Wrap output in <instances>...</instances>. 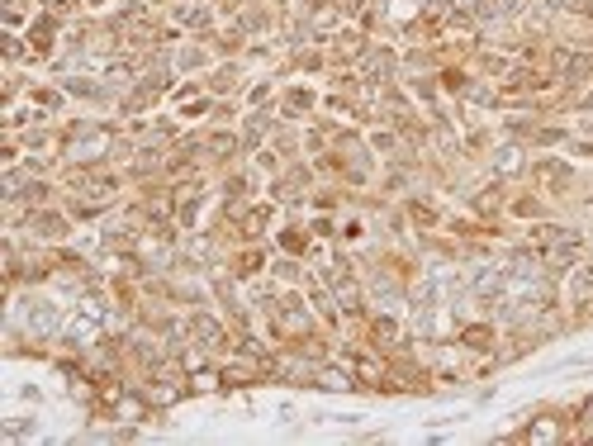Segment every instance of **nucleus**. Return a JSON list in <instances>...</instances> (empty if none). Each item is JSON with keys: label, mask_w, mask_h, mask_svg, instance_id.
Segmentation results:
<instances>
[{"label": "nucleus", "mask_w": 593, "mask_h": 446, "mask_svg": "<svg viewBox=\"0 0 593 446\" xmlns=\"http://www.w3.org/2000/svg\"><path fill=\"white\" fill-rule=\"evenodd\" d=\"M190 333H195V342H200V347H223V342H228V337H223V328L214 319H204V314L190 323Z\"/></svg>", "instance_id": "nucleus-1"}, {"label": "nucleus", "mask_w": 593, "mask_h": 446, "mask_svg": "<svg viewBox=\"0 0 593 446\" xmlns=\"http://www.w3.org/2000/svg\"><path fill=\"white\" fill-rule=\"evenodd\" d=\"M33 233H38V238H62V233H67V219H62V214H33Z\"/></svg>", "instance_id": "nucleus-2"}, {"label": "nucleus", "mask_w": 593, "mask_h": 446, "mask_svg": "<svg viewBox=\"0 0 593 446\" xmlns=\"http://www.w3.org/2000/svg\"><path fill=\"white\" fill-rule=\"evenodd\" d=\"M29 48L38 52V57H43V52H52V19H38V24L29 29Z\"/></svg>", "instance_id": "nucleus-3"}, {"label": "nucleus", "mask_w": 593, "mask_h": 446, "mask_svg": "<svg viewBox=\"0 0 593 446\" xmlns=\"http://www.w3.org/2000/svg\"><path fill=\"white\" fill-rule=\"evenodd\" d=\"M461 342H465L470 351H489V347H494V328H465Z\"/></svg>", "instance_id": "nucleus-4"}, {"label": "nucleus", "mask_w": 593, "mask_h": 446, "mask_svg": "<svg viewBox=\"0 0 593 446\" xmlns=\"http://www.w3.org/2000/svg\"><path fill=\"white\" fill-rule=\"evenodd\" d=\"M361 48H366V43H361L356 29H342V33H337V57H356Z\"/></svg>", "instance_id": "nucleus-5"}, {"label": "nucleus", "mask_w": 593, "mask_h": 446, "mask_svg": "<svg viewBox=\"0 0 593 446\" xmlns=\"http://www.w3.org/2000/svg\"><path fill=\"white\" fill-rule=\"evenodd\" d=\"M390 337H394V323L390 319H375L371 323V342H375V347H390Z\"/></svg>", "instance_id": "nucleus-6"}, {"label": "nucleus", "mask_w": 593, "mask_h": 446, "mask_svg": "<svg viewBox=\"0 0 593 446\" xmlns=\"http://www.w3.org/2000/svg\"><path fill=\"white\" fill-rule=\"evenodd\" d=\"M261 271V252H242L237 256V275H256Z\"/></svg>", "instance_id": "nucleus-7"}, {"label": "nucleus", "mask_w": 593, "mask_h": 446, "mask_svg": "<svg viewBox=\"0 0 593 446\" xmlns=\"http://www.w3.org/2000/svg\"><path fill=\"white\" fill-rule=\"evenodd\" d=\"M441 86H446V91H465V72H441Z\"/></svg>", "instance_id": "nucleus-8"}, {"label": "nucleus", "mask_w": 593, "mask_h": 446, "mask_svg": "<svg viewBox=\"0 0 593 446\" xmlns=\"http://www.w3.org/2000/svg\"><path fill=\"white\" fill-rule=\"evenodd\" d=\"M285 105H290V110H309L313 96H309V91H290V96H285Z\"/></svg>", "instance_id": "nucleus-9"}, {"label": "nucleus", "mask_w": 593, "mask_h": 446, "mask_svg": "<svg viewBox=\"0 0 593 446\" xmlns=\"http://www.w3.org/2000/svg\"><path fill=\"white\" fill-rule=\"evenodd\" d=\"M233 81H237V72H233V67H223V72H219V81H214V91H228Z\"/></svg>", "instance_id": "nucleus-10"}]
</instances>
